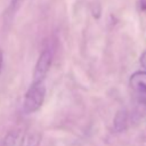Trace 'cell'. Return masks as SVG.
Here are the masks:
<instances>
[{
	"label": "cell",
	"instance_id": "obj_2",
	"mask_svg": "<svg viewBox=\"0 0 146 146\" xmlns=\"http://www.w3.org/2000/svg\"><path fill=\"white\" fill-rule=\"evenodd\" d=\"M51 60H52V50H51V48L47 47L41 51V54L36 60L34 72H33V82H43V80L50 68Z\"/></svg>",
	"mask_w": 146,
	"mask_h": 146
},
{
	"label": "cell",
	"instance_id": "obj_1",
	"mask_svg": "<svg viewBox=\"0 0 146 146\" xmlns=\"http://www.w3.org/2000/svg\"><path fill=\"white\" fill-rule=\"evenodd\" d=\"M46 96V88L43 82H32L31 87L29 88L23 103V110L25 113H33L38 111Z\"/></svg>",
	"mask_w": 146,
	"mask_h": 146
},
{
	"label": "cell",
	"instance_id": "obj_7",
	"mask_svg": "<svg viewBox=\"0 0 146 146\" xmlns=\"http://www.w3.org/2000/svg\"><path fill=\"white\" fill-rule=\"evenodd\" d=\"M1 66H2V52L0 50V70H1Z\"/></svg>",
	"mask_w": 146,
	"mask_h": 146
},
{
	"label": "cell",
	"instance_id": "obj_5",
	"mask_svg": "<svg viewBox=\"0 0 146 146\" xmlns=\"http://www.w3.org/2000/svg\"><path fill=\"white\" fill-rule=\"evenodd\" d=\"M39 141H40V137H36L35 139V136H29L26 138V146H38L39 145Z\"/></svg>",
	"mask_w": 146,
	"mask_h": 146
},
{
	"label": "cell",
	"instance_id": "obj_4",
	"mask_svg": "<svg viewBox=\"0 0 146 146\" xmlns=\"http://www.w3.org/2000/svg\"><path fill=\"white\" fill-rule=\"evenodd\" d=\"M127 121H128L127 112L123 110L117 112V114L115 115V119H114V129L116 131H122L127 127Z\"/></svg>",
	"mask_w": 146,
	"mask_h": 146
},
{
	"label": "cell",
	"instance_id": "obj_6",
	"mask_svg": "<svg viewBox=\"0 0 146 146\" xmlns=\"http://www.w3.org/2000/svg\"><path fill=\"white\" fill-rule=\"evenodd\" d=\"M139 62H140L141 66H143L144 68H146V50L141 54V56H140V58H139Z\"/></svg>",
	"mask_w": 146,
	"mask_h": 146
},
{
	"label": "cell",
	"instance_id": "obj_3",
	"mask_svg": "<svg viewBox=\"0 0 146 146\" xmlns=\"http://www.w3.org/2000/svg\"><path fill=\"white\" fill-rule=\"evenodd\" d=\"M130 87L139 92V94H146V71H137L135 72L129 80Z\"/></svg>",
	"mask_w": 146,
	"mask_h": 146
}]
</instances>
